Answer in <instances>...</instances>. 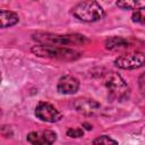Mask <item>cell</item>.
I'll use <instances>...</instances> for the list:
<instances>
[{"mask_svg":"<svg viewBox=\"0 0 145 145\" xmlns=\"http://www.w3.org/2000/svg\"><path fill=\"white\" fill-rule=\"evenodd\" d=\"M31 51L39 57L50 58V59H59L65 61L76 60L80 57V53L74 49H69L62 45H51V44H39L32 46Z\"/></svg>","mask_w":145,"mask_h":145,"instance_id":"1","label":"cell"},{"mask_svg":"<svg viewBox=\"0 0 145 145\" xmlns=\"http://www.w3.org/2000/svg\"><path fill=\"white\" fill-rule=\"evenodd\" d=\"M33 39L42 44L51 45H82L87 42V39L80 34H52L44 32H36L33 34Z\"/></svg>","mask_w":145,"mask_h":145,"instance_id":"2","label":"cell"},{"mask_svg":"<svg viewBox=\"0 0 145 145\" xmlns=\"http://www.w3.org/2000/svg\"><path fill=\"white\" fill-rule=\"evenodd\" d=\"M72 15L85 23H93L105 16L104 9L96 0H83L72 8Z\"/></svg>","mask_w":145,"mask_h":145,"instance_id":"3","label":"cell"},{"mask_svg":"<svg viewBox=\"0 0 145 145\" xmlns=\"http://www.w3.org/2000/svg\"><path fill=\"white\" fill-rule=\"evenodd\" d=\"M103 83L109 92V96L112 100L123 101L129 97L130 88L119 74L114 71L106 72L103 78Z\"/></svg>","mask_w":145,"mask_h":145,"instance_id":"4","label":"cell"},{"mask_svg":"<svg viewBox=\"0 0 145 145\" xmlns=\"http://www.w3.org/2000/svg\"><path fill=\"white\" fill-rule=\"evenodd\" d=\"M114 65L121 69H137L145 65V51H135L119 56Z\"/></svg>","mask_w":145,"mask_h":145,"instance_id":"5","label":"cell"},{"mask_svg":"<svg viewBox=\"0 0 145 145\" xmlns=\"http://www.w3.org/2000/svg\"><path fill=\"white\" fill-rule=\"evenodd\" d=\"M35 116L45 122H57L59 121L62 116L61 113L50 103L48 102H40L35 108Z\"/></svg>","mask_w":145,"mask_h":145,"instance_id":"6","label":"cell"},{"mask_svg":"<svg viewBox=\"0 0 145 145\" xmlns=\"http://www.w3.org/2000/svg\"><path fill=\"white\" fill-rule=\"evenodd\" d=\"M74 108L76 111L85 114V116H95L100 109L101 105L99 102L92 100V99H76L74 102Z\"/></svg>","mask_w":145,"mask_h":145,"instance_id":"7","label":"cell"},{"mask_svg":"<svg viewBox=\"0 0 145 145\" xmlns=\"http://www.w3.org/2000/svg\"><path fill=\"white\" fill-rule=\"evenodd\" d=\"M78 88H79L78 79L70 75L62 76L57 84V89L61 94H74L78 91Z\"/></svg>","mask_w":145,"mask_h":145,"instance_id":"8","label":"cell"},{"mask_svg":"<svg viewBox=\"0 0 145 145\" xmlns=\"http://www.w3.org/2000/svg\"><path fill=\"white\" fill-rule=\"evenodd\" d=\"M117 6L123 10H145V0H117Z\"/></svg>","mask_w":145,"mask_h":145,"instance_id":"9","label":"cell"},{"mask_svg":"<svg viewBox=\"0 0 145 145\" xmlns=\"http://www.w3.org/2000/svg\"><path fill=\"white\" fill-rule=\"evenodd\" d=\"M0 19H1V27L2 28L14 26L19 22V17L16 12L10 11V10H6V9H1Z\"/></svg>","mask_w":145,"mask_h":145,"instance_id":"10","label":"cell"},{"mask_svg":"<svg viewBox=\"0 0 145 145\" xmlns=\"http://www.w3.org/2000/svg\"><path fill=\"white\" fill-rule=\"evenodd\" d=\"M104 45L108 50H117V49H122L128 45V41L121 36H111L105 40Z\"/></svg>","mask_w":145,"mask_h":145,"instance_id":"11","label":"cell"},{"mask_svg":"<svg viewBox=\"0 0 145 145\" xmlns=\"http://www.w3.org/2000/svg\"><path fill=\"white\" fill-rule=\"evenodd\" d=\"M26 139H27V142L31 143V144H46L43 134H39V133H36V131L29 133V134L27 135Z\"/></svg>","mask_w":145,"mask_h":145,"instance_id":"12","label":"cell"},{"mask_svg":"<svg viewBox=\"0 0 145 145\" xmlns=\"http://www.w3.org/2000/svg\"><path fill=\"white\" fill-rule=\"evenodd\" d=\"M92 143L93 144H118V140H116L106 135H102V136H99L95 139H93Z\"/></svg>","mask_w":145,"mask_h":145,"instance_id":"13","label":"cell"},{"mask_svg":"<svg viewBox=\"0 0 145 145\" xmlns=\"http://www.w3.org/2000/svg\"><path fill=\"white\" fill-rule=\"evenodd\" d=\"M42 134L44 136V139H45L46 144H52L57 139V134L52 130H44V131H42Z\"/></svg>","mask_w":145,"mask_h":145,"instance_id":"14","label":"cell"},{"mask_svg":"<svg viewBox=\"0 0 145 145\" xmlns=\"http://www.w3.org/2000/svg\"><path fill=\"white\" fill-rule=\"evenodd\" d=\"M84 135V131L82 128H70L67 130V136L72 137V138H78Z\"/></svg>","mask_w":145,"mask_h":145,"instance_id":"15","label":"cell"},{"mask_svg":"<svg viewBox=\"0 0 145 145\" xmlns=\"http://www.w3.org/2000/svg\"><path fill=\"white\" fill-rule=\"evenodd\" d=\"M138 87H139L140 94L145 97V71L142 72L139 78H138Z\"/></svg>","mask_w":145,"mask_h":145,"instance_id":"16","label":"cell"},{"mask_svg":"<svg viewBox=\"0 0 145 145\" xmlns=\"http://www.w3.org/2000/svg\"><path fill=\"white\" fill-rule=\"evenodd\" d=\"M131 19L133 22H136V23H144V19H143V16L140 15L139 11H135L131 16Z\"/></svg>","mask_w":145,"mask_h":145,"instance_id":"17","label":"cell"},{"mask_svg":"<svg viewBox=\"0 0 145 145\" xmlns=\"http://www.w3.org/2000/svg\"><path fill=\"white\" fill-rule=\"evenodd\" d=\"M83 126H85V128H86L87 130H91V129H92V126H91L89 123H87V122H84Z\"/></svg>","mask_w":145,"mask_h":145,"instance_id":"18","label":"cell"}]
</instances>
